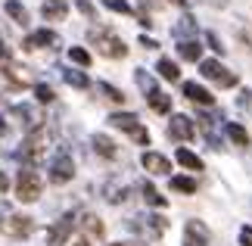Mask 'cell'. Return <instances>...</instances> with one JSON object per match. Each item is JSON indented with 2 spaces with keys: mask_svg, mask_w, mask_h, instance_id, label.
Wrapping results in <instances>:
<instances>
[{
  "mask_svg": "<svg viewBox=\"0 0 252 246\" xmlns=\"http://www.w3.org/2000/svg\"><path fill=\"white\" fill-rule=\"evenodd\" d=\"M16 196H19V203H34L37 196H41V178H37V172L32 169V165L19 169V178H16Z\"/></svg>",
  "mask_w": 252,
  "mask_h": 246,
  "instance_id": "1",
  "label": "cell"
},
{
  "mask_svg": "<svg viewBox=\"0 0 252 246\" xmlns=\"http://www.w3.org/2000/svg\"><path fill=\"white\" fill-rule=\"evenodd\" d=\"M178 53H181V60L196 63L199 56H202V44L196 41V37H190V41H181V44H178Z\"/></svg>",
  "mask_w": 252,
  "mask_h": 246,
  "instance_id": "17",
  "label": "cell"
},
{
  "mask_svg": "<svg viewBox=\"0 0 252 246\" xmlns=\"http://www.w3.org/2000/svg\"><path fill=\"white\" fill-rule=\"evenodd\" d=\"M109 125L119 128V131H125V134H131L137 143H150L147 128L137 122V115H134V112H115V115H109Z\"/></svg>",
  "mask_w": 252,
  "mask_h": 246,
  "instance_id": "3",
  "label": "cell"
},
{
  "mask_svg": "<svg viewBox=\"0 0 252 246\" xmlns=\"http://www.w3.org/2000/svg\"><path fill=\"white\" fill-rule=\"evenodd\" d=\"M224 134L230 137V141H234L237 146H249V131L243 125H237V122H227L224 125Z\"/></svg>",
  "mask_w": 252,
  "mask_h": 246,
  "instance_id": "19",
  "label": "cell"
},
{
  "mask_svg": "<svg viewBox=\"0 0 252 246\" xmlns=\"http://www.w3.org/2000/svg\"><path fill=\"white\" fill-rule=\"evenodd\" d=\"M140 165H143L150 175H168V172H171V162H168L162 153H143V156H140Z\"/></svg>",
  "mask_w": 252,
  "mask_h": 246,
  "instance_id": "13",
  "label": "cell"
},
{
  "mask_svg": "<svg viewBox=\"0 0 252 246\" xmlns=\"http://www.w3.org/2000/svg\"><path fill=\"white\" fill-rule=\"evenodd\" d=\"M193 134H196V128H193V119H190V115H171V122H168V137H174V141H190Z\"/></svg>",
  "mask_w": 252,
  "mask_h": 246,
  "instance_id": "12",
  "label": "cell"
},
{
  "mask_svg": "<svg viewBox=\"0 0 252 246\" xmlns=\"http://www.w3.org/2000/svg\"><path fill=\"white\" fill-rule=\"evenodd\" d=\"M3 78L13 81L16 87H28V84H32V72H28L25 66H19V63H3Z\"/></svg>",
  "mask_w": 252,
  "mask_h": 246,
  "instance_id": "14",
  "label": "cell"
},
{
  "mask_svg": "<svg viewBox=\"0 0 252 246\" xmlns=\"http://www.w3.org/2000/svg\"><path fill=\"white\" fill-rule=\"evenodd\" d=\"M60 37H56V32H50V28H41V32L28 35L25 37V50H34V47H53Z\"/></svg>",
  "mask_w": 252,
  "mask_h": 246,
  "instance_id": "16",
  "label": "cell"
},
{
  "mask_svg": "<svg viewBox=\"0 0 252 246\" xmlns=\"http://www.w3.org/2000/svg\"><path fill=\"white\" fill-rule=\"evenodd\" d=\"M106 200H109V203H125V200H128V190L119 187V184H106Z\"/></svg>",
  "mask_w": 252,
  "mask_h": 246,
  "instance_id": "30",
  "label": "cell"
},
{
  "mask_svg": "<svg viewBox=\"0 0 252 246\" xmlns=\"http://www.w3.org/2000/svg\"><path fill=\"white\" fill-rule=\"evenodd\" d=\"M6 119H16L25 131H37V128H41V115H37L32 106H13V109L6 112Z\"/></svg>",
  "mask_w": 252,
  "mask_h": 246,
  "instance_id": "11",
  "label": "cell"
},
{
  "mask_svg": "<svg viewBox=\"0 0 252 246\" xmlns=\"http://www.w3.org/2000/svg\"><path fill=\"white\" fill-rule=\"evenodd\" d=\"M0 231H3L6 237L22 240V237L32 234V218H28V215H6V218H0Z\"/></svg>",
  "mask_w": 252,
  "mask_h": 246,
  "instance_id": "8",
  "label": "cell"
},
{
  "mask_svg": "<svg viewBox=\"0 0 252 246\" xmlns=\"http://www.w3.org/2000/svg\"><path fill=\"white\" fill-rule=\"evenodd\" d=\"M75 178V162L69 153H60L56 159L50 162V181L53 184H69Z\"/></svg>",
  "mask_w": 252,
  "mask_h": 246,
  "instance_id": "9",
  "label": "cell"
},
{
  "mask_svg": "<svg viewBox=\"0 0 252 246\" xmlns=\"http://www.w3.org/2000/svg\"><path fill=\"white\" fill-rule=\"evenodd\" d=\"M44 19H65L69 16V3H63V0H47V3L41 6Z\"/></svg>",
  "mask_w": 252,
  "mask_h": 246,
  "instance_id": "18",
  "label": "cell"
},
{
  "mask_svg": "<svg viewBox=\"0 0 252 246\" xmlns=\"http://www.w3.org/2000/svg\"><path fill=\"white\" fill-rule=\"evenodd\" d=\"M75 221H78V215H75V212H65L56 224H50V231H47V246H63L65 240H69Z\"/></svg>",
  "mask_w": 252,
  "mask_h": 246,
  "instance_id": "6",
  "label": "cell"
},
{
  "mask_svg": "<svg viewBox=\"0 0 252 246\" xmlns=\"http://www.w3.org/2000/svg\"><path fill=\"white\" fill-rule=\"evenodd\" d=\"M184 246H209V228L199 218H190L184 224Z\"/></svg>",
  "mask_w": 252,
  "mask_h": 246,
  "instance_id": "10",
  "label": "cell"
},
{
  "mask_svg": "<svg viewBox=\"0 0 252 246\" xmlns=\"http://www.w3.org/2000/svg\"><path fill=\"white\" fill-rule=\"evenodd\" d=\"M96 87H100V91H103L106 97H109L112 103H125V94L119 91V87H112V84H106V81H100V84H96Z\"/></svg>",
  "mask_w": 252,
  "mask_h": 246,
  "instance_id": "32",
  "label": "cell"
},
{
  "mask_svg": "<svg viewBox=\"0 0 252 246\" xmlns=\"http://www.w3.org/2000/svg\"><path fill=\"white\" fill-rule=\"evenodd\" d=\"M91 41H94L96 50H100L103 56H109V60H122V56L128 53V47H125L115 35L103 32V28H94V32H91Z\"/></svg>",
  "mask_w": 252,
  "mask_h": 246,
  "instance_id": "2",
  "label": "cell"
},
{
  "mask_svg": "<svg viewBox=\"0 0 252 246\" xmlns=\"http://www.w3.org/2000/svg\"><path fill=\"white\" fill-rule=\"evenodd\" d=\"M78 9H81L87 19H94V16H96V13H94V6H91V0H78Z\"/></svg>",
  "mask_w": 252,
  "mask_h": 246,
  "instance_id": "36",
  "label": "cell"
},
{
  "mask_svg": "<svg viewBox=\"0 0 252 246\" xmlns=\"http://www.w3.org/2000/svg\"><path fill=\"white\" fill-rule=\"evenodd\" d=\"M206 41H209V47H212L215 53H224V44L218 41V35H215V32H209V35H206Z\"/></svg>",
  "mask_w": 252,
  "mask_h": 246,
  "instance_id": "35",
  "label": "cell"
},
{
  "mask_svg": "<svg viewBox=\"0 0 252 246\" xmlns=\"http://www.w3.org/2000/svg\"><path fill=\"white\" fill-rule=\"evenodd\" d=\"M112 246H143V243H112Z\"/></svg>",
  "mask_w": 252,
  "mask_h": 246,
  "instance_id": "41",
  "label": "cell"
},
{
  "mask_svg": "<svg viewBox=\"0 0 252 246\" xmlns=\"http://www.w3.org/2000/svg\"><path fill=\"white\" fill-rule=\"evenodd\" d=\"M249 103H252V94L243 91V97H240V106H249Z\"/></svg>",
  "mask_w": 252,
  "mask_h": 246,
  "instance_id": "39",
  "label": "cell"
},
{
  "mask_svg": "<svg viewBox=\"0 0 252 246\" xmlns=\"http://www.w3.org/2000/svg\"><path fill=\"white\" fill-rule=\"evenodd\" d=\"M147 103H150L153 112H171V97L162 94V91H153V94L147 97Z\"/></svg>",
  "mask_w": 252,
  "mask_h": 246,
  "instance_id": "23",
  "label": "cell"
},
{
  "mask_svg": "<svg viewBox=\"0 0 252 246\" xmlns=\"http://www.w3.org/2000/svg\"><path fill=\"white\" fill-rule=\"evenodd\" d=\"M69 60L78 63V66H91V53H87L84 47H72V50H69Z\"/></svg>",
  "mask_w": 252,
  "mask_h": 246,
  "instance_id": "33",
  "label": "cell"
},
{
  "mask_svg": "<svg viewBox=\"0 0 252 246\" xmlns=\"http://www.w3.org/2000/svg\"><path fill=\"white\" fill-rule=\"evenodd\" d=\"M6 187H9V181H6V175L0 172V190H6Z\"/></svg>",
  "mask_w": 252,
  "mask_h": 246,
  "instance_id": "40",
  "label": "cell"
},
{
  "mask_svg": "<svg viewBox=\"0 0 252 246\" xmlns=\"http://www.w3.org/2000/svg\"><path fill=\"white\" fill-rule=\"evenodd\" d=\"M174 159H178V162L184 165V169H193V172H199V169H202V159H199L196 153H190L187 146H181V150L174 153Z\"/></svg>",
  "mask_w": 252,
  "mask_h": 246,
  "instance_id": "24",
  "label": "cell"
},
{
  "mask_svg": "<svg viewBox=\"0 0 252 246\" xmlns=\"http://www.w3.org/2000/svg\"><path fill=\"white\" fill-rule=\"evenodd\" d=\"M34 97H37V103H53V87L50 84H34Z\"/></svg>",
  "mask_w": 252,
  "mask_h": 246,
  "instance_id": "34",
  "label": "cell"
},
{
  "mask_svg": "<svg viewBox=\"0 0 252 246\" xmlns=\"http://www.w3.org/2000/svg\"><path fill=\"white\" fill-rule=\"evenodd\" d=\"M134 78H137V84H140V91H143V94H147V97H150L153 91H159V84H156V81H153V75H150V72H143V69H137V72H134Z\"/></svg>",
  "mask_w": 252,
  "mask_h": 246,
  "instance_id": "29",
  "label": "cell"
},
{
  "mask_svg": "<svg viewBox=\"0 0 252 246\" xmlns=\"http://www.w3.org/2000/svg\"><path fill=\"white\" fill-rule=\"evenodd\" d=\"M140 193H143V200H147L150 206H156V209H165V206H168V200H165V196H162V193H159L153 184H147V181L140 184Z\"/></svg>",
  "mask_w": 252,
  "mask_h": 246,
  "instance_id": "20",
  "label": "cell"
},
{
  "mask_svg": "<svg viewBox=\"0 0 252 246\" xmlns=\"http://www.w3.org/2000/svg\"><path fill=\"white\" fill-rule=\"evenodd\" d=\"M91 143H94V150L100 153L103 159H112V156H115V143H112L106 134H94V137H91Z\"/></svg>",
  "mask_w": 252,
  "mask_h": 246,
  "instance_id": "21",
  "label": "cell"
},
{
  "mask_svg": "<svg viewBox=\"0 0 252 246\" xmlns=\"http://www.w3.org/2000/svg\"><path fill=\"white\" fill-rule=\"evenodd\" d=\"M240 243H243V246H252V228H243V231H240Z\"/></svg>",
  "mask_w": 252,
  "mask_h": 246,
  "instance_id": "37",
  "label": "cell"
},
{
  "mask_svg": "<svg viewBox=\"0 0 252 246\" xmlns=\"http://www.w3.org/2000/svg\"><path fill=\"white\" fill-rule=\"evenodd\" d=\"M106 6L112 9V13H122V16H134V6L128 0H106Z\"/></svg>",
  "mask_w": 252,
  "mask_h": 246,
  "instance_id": "31",
  "label": "cell"
},
{
  "mask_svg": "<svg viewBox=\"0 0 252 246\" xmlns=\"http://www.w3.org/2000/svg\"><path fill=\"white\" fill-rule=\"evenodd\" d=\"M137 234H143V237H150V240H159L162 234H165L168 228V221L162 218V215H134V218L128 221Z\"/></svg>",
  "mask_w": 252,
  "mask_h": 246,
  "instance_id": "4",
  "label": "cell"
},
{
  "mask_svg": "<svg viewBox=\"0 0 252 246\" xmlns=\"http://www.w3.org/2000/svg\"><path fill=\"white\" fill-rule=\"evenodd\" d=\"M199 72H202V78H209V81H215V84H221V87H234V84H237V75L227 72V69L221 66L218 60H202V63H199Z\"/></svg>",
  "mask_w": 252,
  "mask_h": 246,
  "instance_id": "5",
  "label": "cell"
},
{
  "mask_svg": "<svg viewBox=\"0 0 252 246\" xmlns=\"http://www.w3.org/2000/svg\"><path fill=\"white\" fill-rule=\"evenodd\" d=\"M171 35H174V37H181V41H190V37L196 35V22H193L190 16H184L181 22H178V25L171 28Z\"/></svg>",
  "mask_w": 252,
  "mask_h": 246,
  "instance_id": "25",
  "label": "cell"
},
{
  "mask_svg": "<svg viewBox=\"0 0 252 246\" xmlns=\"http://www.w3.org/2000/svg\"><path fill=\"white\" fill-rule=\"evenodd\" d=\"M156 69H159V75H162V78H168V81H178V78H181V69H178V63H171L168 56H162Z\"/></svg>",
  "mask_w": 252,
  "mask_h": 246,
  "instance_id": "28",
  "label": "cell"
},
{
  "mask_svg": "<svg viewBox=\"0 0 252 246\" xmlns=\"http://www.w3.org/2000/svg\"><path fill=\"white\" fill-rule=\"evenodd\" d=\"M184 97L193 100V103H199V106H215V97H212L202 84H196V81H184Z\"/></svg>",
  "mask_w": 252,
  "mask_h": 246,
  "instance_id": "15",
  "label": "cell"
},
{
  "mask_svg": "<svg viewBox=\"0 0 252 246\" xmlns=\"http://www.w3.org/2000/svg\"><path fill=\"white\" fill-rule=\"evenodd\" d=\"M63 78H65V84L78 87V91H84V87H91V78H87L84 72H78V69H63Z\"/></svg>",
  "mask_w": 252,
  "mask_h": 246,
  "instance_id": "26",
  "label": "cell"
},
{
  "mask_svg": "<svg viewBox=\"0 0 252 246\" xmlns=\"http://www.w3.org/2000/svg\"><path fill=\"white\" fill-rule=\"evenodd\" d=\"M140 44H143V47H147V50H153V47H159V44H156V41H153V37H147V35H143V37H140Z\"/></svg>",
  "mask_w": 252,
  "mask_h": 246,
  "instance_id": "38",
  "label": "cell"
},
{
  "mask_svg": "<svg viewBox=\"0 0 252 246\" xmlns=\"http://www.w3.org/2000/svg\"><path fill=\"white\" fill-rule=\"evenodd\" d=\"M3 9H6V16L13 19L16 25H28V9L19 3V0H6V6H3Z\"/></svg>",
  "mask_w": 252,
  "mask_h": 246,
  "instance_id": "22",
  "label": "cell"
},
{
  "mask_svg": "<svg viewBox=\"0 0 252 246\" xmlns=\"http://www.w3.org/2000/svg\"><path fill=\"white\" fill-rule=\"evenodd\" d=\"M103 240V221L96 215H84L81 218V237L75 246H96Z\"/></svg>",
  "mask_w": 252,
  "mask_h": 246,
  "instance_id": "7",
  "label": "cell"
},
{
  "mask_svg": "<svg viewBox=\"0 0 252 246\" xmlns=\"http://www.w3.org/2000/svg\"><path fill=\"white\" fill-rule=\"evenodd\" d=\"M168 184H171V190H178V193H196V178H184V175H174Z\"/></svg>",
  "mask_w": 252,
  "mask_h": 246,
  "instance_id": "27",
  "label": "cell"
}]
</instances>
